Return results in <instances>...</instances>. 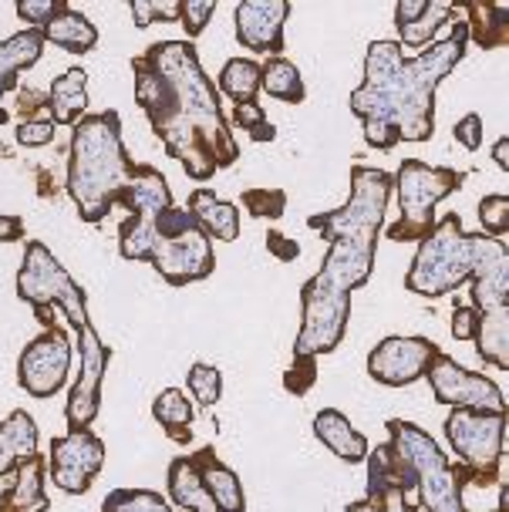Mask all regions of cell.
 Listing matches in <instances>:
<instances>
[{
    "mask_svg": "<svg viewBox=\"0 0 509 512\" xmlns=\"http://www.w3.org/2000/svg\"><path fill=\"white\" fill-rule=\"evenodd\" d=\"M392 203V176L385 169L354 166L351 196L341 209L307 216V226L327 240L321 270L301 290V331L294 358H324L348 334L351 294L375 273L378 236Z\"/></svg>",
    "mask_w": 509,
    "mask_h": 512,
    "instance_id": "6da1fadb",
    "label": "cell"
},
{
    "mask_svg": "<svg viewBox=\"0 0 509 512\" xmlns=\"http://www.w3.org/2000/svg\"><path fill=\"white\" fill-rule=\"evenodd\" d=\"M135 102L149 115L152 132L162 139L193 182H206L216 169L240 159V145L226 122L223 95L206 78L193 41H159L132 58Z\"/></svg>",
    "mask_w": 509,
    "mask_h": 512,
    "instance_id": "7a4b0ae2",
    "label": "cell"
},
{
    "mask_svg": "<svg viewBox=\"0 0 509 512\" xmlns=\"http://www.w3.org/2000/svg\"><path fill=\"white\" fill-rule=\"evenodd\" d=\"M469 31L452 21L449 34L432 41L415 58H405L398 41H371L365 81L351 91V115L365 125V142L388 152L398 142H429L435 135V88L466 58Z\"/></svg>",
    "mask_w": 509,
    "mask_h": 512,
    "instance_id": "3957f363",
    "label": "cell"
},
{
    "mask_svg": "<svg viewBox=\"0 0 509 512\" xmlns=\"http://www.w3.org/2000/svg\"><path fill=\"white\" fill-rule=\"evenodd\" d=\"M472 283V307L483 314L509 307V253L503 240L462 230V216L435 219L432 233L418 240L415 260L405 273V287L418 297H445Z\"/></svg>",
    "mask_w": 509,
    "mask_h": 512,
    "instance_id": "277c9868",
    "label": "cell"
},
{
    "mask_svg": "<svg viewBox=\"0 0 509 512\" xmlns=\"http://www.w3.org/2000/svg\"><path fill=\"white\" fill-rule=\"evenodd\" d=\"M17 297L34 310H61L68 324L78 334V358L81 371L65 405L68 432H88L102 408V381L112 361L108 344L98 337L92 317H88L85 290L71 280V273L54 260V253L44 243H27L21 273H17Z\"/></svg>",
    "mask_w": 509,
    "mask_h": 512,
    "instance_id": "5b68a950",
    "label": "cell"
},
{
    "mask_svg": "<svg viewBox=\"0 0 509 512\" xmlns=\"http://www.w3.org/2000/svg\"><path fill=\"white\" fill-rule=\"evenodd\" d=\"M135 162L122 142V118L118 112L85 115L71 128V152H68V196L78 206L85 223L98 226L118 203V192L129 182Z\"/></svg>",
    "mask_w": 509,
    "mask_h": 512,
    "instance_id": "8992f818",
    "label": "cell"
},
{
    "mask_svg": "<svg viewBox=\"0 0 509 512\" xmlns=\"http://www.w3.org/2000/svg\"><path fill=\"white\" fill-rule=\"evenodd\" d=\"M388 442L395 445V452L412 465L415 472V492L425 512H469L466 509V489L459 486L452 462L445 459L439 442L405 418H392L388 422Z\"/></svg>",
    "mask_w": 509,
    "mask_h": 512,
    "instance_id": "52a82bcc",
    "label": "cell"
},
{
    "mask_svg": "<svg viewBox=\"0 0 509 512\" xmlns=\"http://www.w3.org/2000/svg\"><path fill=\"white\" fill-rule=\"evenodd\" d=\"M466 172L449 166H425L418 159H405L392 176V192L398 196V216L395 226H388V240L392 243H418L432 233L435 226V206L445 196L462 189Z\"/></svg>",
    "mask_w": 509,
    "mask_h": 512,
    "instance_id": "ba28073f",
    "label": "cell"
},
{
    "mask_svg": "<svg viewBox=\"0 0 509 512\" xmlns=\"http://www.w3.org/2000/svg\"><path fill=\"white\" fill-rule=\"evenodd\" d=\"M445 438L452 452L459 455V465L466 469H499L506 445V411H466L452 408L445 418Z\"/></svg>",
    "mask_w": 509,
    "mask_h": 512,
    "instance_id": "9c48e42d",
    "label": "cell"
},
{
    "mask_svg": "<svg viewBox=\"0 0 509 512\" xmlns=\"http://www.w3.org/2000/svg\"><path fill=\"white\" fill-rule=\"evenodd\" d=\"M425 381L432 384V395L439 405L466 411H506V398L493 378L462 368L445 351H435V358L425 368Z\"/></svg>",
    "mask_w": 509,
    "mask_h": 512,
    "instance_id": "30bf717a",
    "label": "cell"
},
{
    "mask_svg": "<svg viewBox=\"0 0 509 512\" xmlns=\"http://www.w3.org/2000/svg\"><path fill=\"white\" fill-rule=\"evenodd\" d=\"M149 263L169 287H186V283L206 280L216 270V250L196 223L179 236H152Z\"/></svg>",
    "mask_w": 509,
    "mask_h": 512,
    "instance_id": "8fae6325",
    "label": "cell"
},
{
    "mask_svg": "<svg viewBox=\"0 0 509 512\" xmlns=\"http://www.w3.org/2000/svg\"><path fill=\"white\" fill-rule=\"evenodd\" d=\"M71 358H75V347L68 341V331L65 327H48L21 351L17 384L31 398H54L68 384Z\"/></svg>",
    "mask_w": 509,
    "mask_h": 512,
    "instance_id": "7c38bea8",
    "label": "cell"
},
{
    "mask_svg": "<svg viewBox=\"0 0 509 512\" xmlns=\"http://www.w3.org/2000/svg\"><path fill=\"white\" fill-rule=\"evenodd\" d=\"M102 465H105V442L92 428L88 432H68L51 442L48 475L54 486L68 492V496H81V492L92 489Z\"/></svg>",
    "mask_w": 509,
    "mask_h": 512,
    "instance_id": "4fadbf2b",
    "label": "cell"
},
{
    "mask_svg": "<svg viewBox=\"0 0 509 512\" xmlns=\"http://www.w3.org/2000/svg\"><path fill=\"white\" fill-rule=\"evenodd\" d=\"M435 351L439 347L429 337H385L368 354V374L378 384H388V388H405V384L425 378V368L435 358Z\"/></svg>",
    "mask_w": 509,
    "mask_h": 512,
    "instance_id": "5bb4252c",
    "label": "cell"
},
{
    "mask_svg": "<svg viewBox=\"0 0 509 512\" xmlns=\"http://www.w3.org/2000/svg\"><path fill=\"white\" fill-rule=\"evenodd\" d=\"M290 17L287 0H243L236 4V41L253 54H284V24Z\"/></svg>",
    "mask_w": 509,
    "mask_h": 512,
    "instance_id": "9a60e30c",
    "label": "cell"
},
{
    "mask_svg": "<svg viewBox=\"0 0 509 512\" xmlns=\"http://www.w3.org/2000/svg\"><path fill=\"white\" fill-rule=\"evenodd\" d=\"M115 206H122L125 213L135 216V219L152 223L162 209L172 206V192H169L166 176H162L159 169H152V166H132L129 182H125V189L118 192Z\"/></svg>",
    "mask_w": 509,
    "mask_h": 512,
    "instance_id": "2e32d148",
    "label": "cell"
},
{
    "mask_svg": "<svg viewBox=\"0 0 509 512\" xmlns=\"http://www.w3.org/2000/svg\"><path fill=\"white\" fill-rule=\"evenodd\" d=\"M41 54H44V34L34 31V27H24V31L0 41V98L17 88V75L34 68L41 61ZM0 125H7L4 105H0Z\"/></svg>",
    "mask_w": 509,
    "mask_h": 512,
    "instance_id": "e0dca14e",
    "label": "cell"
},
{
    "mask_svg": "<svg viewBox=\"0 0 509 512\" xmlns=\"http://www.w3.org/2000/svg\"><path fill=\"white\" fill-rule=\"evenodd\" d=\"M196 462V472H199V482H203V489L209 492V499L216 502L223 512H247V496H243V482L240 475H236L230 465H223L216 459L213 448H199L193 455Z\"/></svg>",
    "mask_w": 509,
    "mask_h": 512,
    "instance_id": "ac0fdd59",
    "label": "cell"
},
{
    "mask_svg": "<svg viewBox=\"0 0 509 512\" xmlns=\"http://www.w3.org/2000/svg\"><path fill=\"white\" fill-rule=\"evenodd\" d=\"M44 472H48V459L31 455V459L11 475V486L0 492V509H7V512H48L51 499H48V492H44Z\"/></svg>",
    "mask_w": 509,
    "mask_h": 512,
    "instance_id": "d6986e66",
    "label": "cell"
},
{
    "mask_svg": "<svg viewBox=\"0 0 509 512\" xmlns=\"http://www.w3.org/2000/svg\"><path fill=\"white\" fill-rule=\"evenodd\" d=\"M186 213L196 219L199 230L216 243H233L240 236V206L216 199V192L209 189H193L186 203Z\"/></svg>",
    "mask_w": 509,
    "mask_h": 512,
    "instance_id": "ffe728a7",
    "label": "cell"
},
{
    "mask_svg": "<svg viewBox=\"0 0 509 512\" xmlns=\"http://www.w3.org/2000/svg\"><path fill=\"white\" fill-rule=\"evenodd\" d=\"M314 435H317V442H324V448H331L341 462L358 465V462L368 459V448H371L368 438L361 435L338 408L317 411V415H314Z\"/></svg>",
    "mask_w": 509,
    "mask_h": 512,
    "instance_id": "44dd1931",
    "label": "cell"
},
{
    "mask_svg": "<svg viewBox=\"0 0 509 512\" xmlns=\"http://www.w3.org/2000/svg\"><path fill=\"white\" fill-rule=\"evenodd\" d=\"M31 455H38V425L27 411H11L0 425V479L14 475Z\"/></svg>",
    "mask_w": 509,
    "mask_h": 512,
    "instance_id": "7402d4cb",
    "label": "cell"
},
{
    "mask_svg": "<svg viewBox=\"0 0 509 512\" xmlns=\"http://www.w3.org/2000/svg\"><path fill=\"white\" fill-rule=\"evenodd\" d=\"M166 489H169V502L179 512H223L213 499H209V492L203 489V482H199L193 455H183V459H172L169 462Z\"/></svg>",
    "mask_w": 509,
    "mask_h": 512,
    "instance_id": "603a6c76",
    "label": "cell"
},
{
    "mask_svg": "<svg viewBox=\"0 0 509 512\" xmlns=\"http://www.w3.org/2000/svg\"><path fill=\"white\" fill-rule=\"evenodd\" d=\"M85 68H68L65 75H58L48 88V112L54 125H71L75 128L81 118L88 115V91H85Z\"/></svg>",
    "mask_w": 509,
    "mask_h": 512,
    "instance_id": "cb8c5ba5",
    "label": "cell"
},
{
    "mask_svg": "<svg viewBox=\"0 0 509 512\" xmlns=\"http://www.w3.org/2000/svg\"><path fill=\"white\" fill-rule=\"evenodd\" d=\"M466 7V31L469 41L479 44L483 51H496L509 44V7L499 4H462Z\"/></svg>",
    "mask_w": 509,
    "mask_h": 512,
    "instance_id": "d4e9b609",
    "label": "cell"
},
{
    "mask_svg": "<svg viewBox=\"0 0 509 512\" xmlns=\"http://www.w3.org/2000/svg\"><path fill=\"white\" fill-rule=\"evenodd\" d=\"M41 34H44V44L65 48L68 54H88L98 44V27L81 11H75V7H65Z\"/></svg>",
    "mask_w": 509,
    "mask_h": 512,
    "instance_id": "484cf974",
    "label": "cell"
},
{
    "mask_svg": "<svg viewBox=\"0 0 509 512\" xmlns=\"http://www.w3.org/2000/svg\"><path fill=\"white\" fill-rule=\"evenodd\" d=\"M472 341H476L479 358L499 371H506L509 368V307L483 310Z\"/></svg>",
    "mask_w": 509,
    "mask_h": 512,
    "instance_id": "4316f807",
    "label": "cell"
},
{
    "mask_svg": "<svg viewBox=\"0 0 509 512\" xmlns=\"http://www.w3.org/2000/svg\"><path fill=\"white\" fill-rule=\"evenodd\" d=\"M260 91H267L270 98H277V102H284V105H301L307 98L301 71H297V64L287 61L284 54H280V58H267L260 64Z\"/></svg>",
    "mask_w": 509,
    "mask_h": 512,
    "instance_id": "83f0119b",
    "label": "cell"
},
{
    "mask_svg": "<svg viewBox=\"0 0 509 512\" xmlns=\"http://www.w3.org/2000/svg\"><path fill=\"white\" fill-rule=\"evenodd\" d=\"M152 418L166 428L169 438L189 442V435H193L189 428L196 422V408L189 405V398L179 388H166V391H159L156 401H152Z\"/></svg>",
    "mask_w": 509,
    "mask_h": 512,
    "instance_id": "f1b7e54d",
    "label": "cell"
},
{
    "mask_svg": "<svg viewBox=\"0 0 509 512\" xmlns=\"http://www.w3.org/2000/svg\"><path fill=\"white\" fill-rule=\"evenodd\" d=\"M216 91L226 98H233L236 105L257 102L260 95V61L253 58H230L220 71V85Z\"/></svg>",
    "mask_w": 509,
    "mask_h": 512,
    "instance_id": "f546056e",
    "label": "cell"
},
{
    "mask_svg": "<svg viewBox=\"0 0 509 512\" xmlns=\"http://www.w3.org/2000/svg\"><path fill=\"white\" fill-rule=\"evenodd\" d=\"M459 4H442V0H429V11H425L418 21H412L408 27H398V44L405 48H429L432 38L439 34V27H449L456 21Z\"/></svg>",
    "mask_w": 509,
    "mask_h": 512,
    "instance_id": "4dcf8cb0",
    "label": "cell"
},
{
    "mask_svg": "<svg viewBox=\"0 0 509 512\" xmlns=\"http://www.w3.org/2000/svg\"><path fill=\"white\" fill-rule=\"evenodd\" d=\"M102 512H172V506L152 489H115L102 502Z\"/></svg>",
    "mask_w": 509,
    "mask_h": 512,
    "instance_id": "1f68e13d",
    "label": "cell"
},
{
    "mask_svg": "<svg viewBox=\"0 0 509 512\" xmlns=\"http://www.w3.org/2000/svg\"><path fill=\"white\" fill-rule=\"evenodd\" d=\"M186 381H189V391H193V401L203 408H213L223 395V374L220 368H213V364H193Z\"/></svg>",
    "mask_w": 509,
    "mask_h": 512,
    "instance_id": "d6a6232c",
    "label": "cell"
},
{
    "mask_svg": "<svg viewBox=\"0 0 509 512\" xmlns=\"http://www.w3.org/2000/svg\"><path fill=\"white\" fill-rule=\"evenodd\" d=\"M243 209L253 219H280L287 209V192L284 189H247L243 192Z\"/></svg>",
    "mask_w": 509,
    "mask_h": 512,
    "instance_id": "836d02e7",
    "label": "cell"
},
{
    "mask_svg": "<svg viewBox=\"0 0 509 512\" xmlns=\"http://www.w3.org/2000/svg\"><path fill=\"white\" fill-rule=\"evenodd\" d=\"M479 223H483V236H493V240H503L509 233V196L503 192H493L479 203Z\"/></svg>",
    "mask_w": 509,
    "mask_h": 512,
    "instance_id": "e575fe53",
    "label": "cell"
},
{
    "mask_svg": "<svg viewBox=\"0 0 509 512\" xmlns=\"http://www.w3.org/2000/svg\"><path fill=\"white\" fill-rule=\"evenodd\" d=\"M65 7V0H17V17L34 31H44Z\"/></svg>",
    "mask_w": 509,
    "mask_h": 512,
    "instance_id": "d590c367",
    "label": "cell"
},
{
    "mask_svg": "<svg viewBox=\"0 0 509 512\" xmlns=\"http://www.w3.org/2000/svg\"><path fill=\"white\" fill-rule=\"evenodd\" d=\"M213 14H216L213 0H179V24H183V31L189 34L186 41H196L199 34L206 31Z\"/></svg>",
    "mask_w": 509,
    "mask_h": 512,
    "instance_id": "8d00e7d4",
    "label": "cell"
},
{
    "mask_svg": "<svg viewBox=\"0 0 509 512\" xmlns=\"http://www.w3.org/2000/svg\"><path fill=\"white\" fill-rule=\"evenodd\" d=\"M129 11L135 17V27H152L156 21H179V4H152V0H132Z\"/></svg>",
    "mask_w": 509,
    "mask_h": 512,
    "instance_id": "74e56055",
    "label": "cell"
},
{
    "mask_svg": "<svg viewBox=\"0 0 509 512\" xmlns=\"http://www.w3.org/2000/svg\"><path fill=\"white\" fill-rule=\"evenodd\" d=\"M54 118H27V122L17 125V145H24V149H41V145L54 142Z\"/></svg>",
    "mask_w": 509,
    "mask_h": 512,
    "instance_id": "f35d334b",
    "label": "cell"
},
{
    "mask_svg": "<svg viewBox=\"0 0 509 512\" xmlns=\"http://www.w3.org/2000/svg\"><path fill=\"white\" fill-rule=\"evenodd\" d=\"M317 378V358H297L294 368L284 374V388L290 395H307Z\"/></svg>",
    "mask_w": 509,
    "mask_h": 512,
    "instance_id": "ab89813d",
    "label": "cell"
},
{
    "mask_svg": "<svg viewBox=\"0 0 509 512\" xmlns=\"http://www.w3.org/2000/svg\"><path fill=\"white\" fill-rule=\"evenodd\" d=\"M452 135H456V142L462 145V149H469V152H476V149H483V118H479L476 112L472 115H462L456 128H452Z\"/></svg>",
    "mask_w": 509,
    "mask_h": 512,
    "instance_id": "60d3db41",
    "label": "cell"
},
{
    "mask_svg": "<svg viewBox=\"0 0 509 512\" xmlns=\"http://www.w3.org/2000/svg\"><path fill=\"white\" fill-rule=\"evenodd\" d=\"M476 324H479V310L472 304H456V310H452V337L456 341H472L476 337Z\"/></svg>",
    "mask_w": 509,
    "mask_h": 512,
    "instance_id": "b9f144b4",
    "label": "cell"
},
{
    "mask_svg": "<svg viewBox=\"0 0 509 512\" xmlns=\"http://www.w3.org/2000/svg\"><path fill=\"white\" fill-rule=\"evenodd\" d=\"M371 502H375L381 512H418L412 502H408V492L398 489V486L381 489L378 496H371Z\"/></svg>",
    "mask_w": 509,
    "mask_h": 512,
    "instance_id": "7bdbcfd3",
    "label": "cell"
},
{
    "mask_svg": "<svg viewBox=\"0 0 509 512\" xmlns=\"http://www.w3.org/2000/svg\"><path fill=\"white\" fill-rule=\"evenodd\" d=\"M230 122V128H243V132H250L253 125H260V122H267V112L260 108V102H243V105H236L233 108V115L226 118Z\"/></svg>",
    "mask_w": 509,
    "mask_h": 512,
    "instance_id": "ee69618b",
    "label": "cell"
},
{
    "mask_svg": "<svg viewBox=\"0 0 509 512\" xmlns=\"http://www.w3.org/2000/svg\"><path fill=\"white\" fill-rule=\"evenodd\" d=\"M267 250L274 253L277 260L290 263V260H297V256H301V243H294V240H287L284 233L270 230V233H267Z\"/></svg>",
    "mask_w": 509,
    "mask_h": 512,
    "instance_id": "f6af8a7d",
    "label": "cell"
},
{
    "mask_svg": "<svg viewBox=\"0 0 509 512\" xmlns=\"http://www.w3.org/2000/svg\"><path fill=\"white\" fill-rule=\"evenodd\" d=\"M429 11V0H398L395 4V27H408Z\"/></svg>",
    "mask_w": 509,
    "mask_h": 512,
    "instance_id": "bcb514c9",
    "label": "cell"
},
{
    "mask_svg": "<svg viewBox=\"0 0 509 512\" xmlns=\"http://www.w3.org/2000/svg\"><path fill=\"white\" fill-rule=\"evenodd\" d=\"M24 240V219L21 216H0V243Z\"/></svg>",
    "mask_w": 509,
    "mask_h": 512,
    "instance_id": "7dc6e473",
    "label": "cell"
},
{
    "mask_svg": "<svg viewBox=\"0 0 509 512\" xmlns=\"http://www.w3.org/2000/svg\"><path fill=\"white\" fill-rule=\"evenodd\" d=\"M17 102H21V112H24V122L27 118H38L34 112H38V108H48V102H44V98L38 95V91H24V88H17Z\"/></svg>",
    "mask_w": 509,
    "mask_h": 512,
    "instance_id": "c3c4849f",
    "label": "cell"
},
{
    "mask_svg": "<svg viewBox=\"0 0 509 512\" xmlns=\"http://www.w3.org/2000/svg\"><path fill=\"white\" fill-rule=\"evenodd\" d=\"M247 135H250L253 142H274L277 139V128L270 125V122H260V125H253Z\"/></svg>",
    "mask_w": 509,
    "mask_h": 512,
    "instance_id": "681fc988",
    "label": "cell"
},
{
    "mask_svg": "<svg viewBox=\"0 0 509 512\" xmlns=\"http://www.w3.org/2000/svg\"><path fill=\"white\" fill-rule=\"evenodd\" d=\"M493 159H496V166H499V169L509 172V139H506V135L493 145Z\"/></svg>",
    "mask_w": 509,
    "mask_h": 512,
    "instance_id": "f907efd6",
    "label": "cell"
},
{
    "mask_svg": "<svg viewBox=\"0 0 509 512\" xmlns=\"http://www.w3.org/2000/svg\"><path fill=\"white\" fill-rule=\"evenodd\" d=\"M344 512H381V509L371 499H354V502H348V509Z\"/></svg>",
    "mask_w": 509,
    "mask_h": 512,
    "instance_id": "816d5d0a",
    "label": "cell"
},
{
    "mask_svg": "<svg viewBox=\"0 0 509 512\" xmlns=\"http://www.w3.org/2000/svg\"><path fill=\"white\" fill-rule=\"evenodd\" d=\"M0 512H7V509H0Z\"/></svg>",
    "mask_w": 509,
    "mask_h": 512,
    "instance_id": "f5cc1de1",
    "label": "cell"
}]
</instances>
